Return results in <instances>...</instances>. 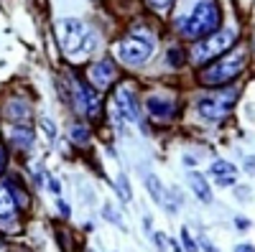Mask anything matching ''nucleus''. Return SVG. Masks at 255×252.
Listing matches in <instances>:
<instances>
[{
	"label": "nucleus",
	"instance_id": "obj_1",
	"mask_svg": "<svg viewBox=\"0 0 255 252\" xmlns=\"http://www.w3.org/2000/svg\"><path fill=\"white\" fill-rule=\"evenodd\" d=\"M56 33H59V44L64 54L72 59H84L97 49L95 31H90V26L77 18H61L56 26Z\"/></svg>",
	"mask_w": 255,
	"mask_h": 252
},
{
	"label": "nucleus",
	"instance_id": "obj_2",
	"mask_svg": "<svg viewBox=\"0 0 255 252\" xmlns=\"http://www.w3.org/2000/svg\"><path fill=\"white\" fill-rule=\"evenodd\" d=\"M217 26H220V8L212 0H202L191 10V15L179 23V31L184 38H204L217 33Z\"/></svg>",
	"mask_w": 255,
	"mask_h": 252
},
{
	"label": "nucleus",
	"instance_id": "obj_3",
	"mask_svg": "<svg viewBox=\"0 0 255 252\" xmlns=\"http://www.w3.org/2000/svg\"><path fill=\"white\" fill-rule=\"evenodd\" d=\"M248 64V51L245 49H235L230 56L220 59L217 64H212L202 72V82L204 84H225V82H232Z\"/></svg>",
	"mask_w": 255,
	"mask_h": 252
},
{
	"label": "nucleus",
	"instance_id": "obj_4",
	"mask_svg": "<svg viewBox=\"0 0 255 252\" xmlns=\"http://www.w3.org/2000/svg\"><path fill=\"white\" fill-rule=\"evenodd\" d=\"M153 54V41L143 36V33H130L128 38H123L118 44V56L120 61H125V64H143V61H148Z\"/></svg>",
	"mask_w": 255,
	"mask_h": 252
},
{
	"label": "nucleus",
	"instance_id": "obj_5",
	"mask_svg": "<svg viewBox=\"0 0 255 252\" xmlns=\"http://www.w3.org/2000/svg\"><path fill=\"white\" fill-rule=\"evenodd\" d=\"M232 41H235V31H230V28L217 31V33H212L207 41H202L199 46H194V54H191V56H194L197 64H207V61L220 56L222 51H227L232 46Z\"/></svg>",
	"mask_w": 255,
	"mask_h": 252
},
{
	"label": "nucleus",
	"instance_id": "obj_6",
	"mask_svg": "<svg viewBox=\"0 0 255 252\" xmlns=\"http://www.w3.org/2000/svg\"><path fill=\"white\" fill-rule=\"evenodd\" d=\"M235 99H238V92H235V89H227V92H212V94L202 97V102H199V112H202V117H207V120H222V117L232 110Z\"/></svg>",
	"mask_w": 255,
	"mask_h": 252
},
{
	"label": "nucleus",
	"instance_id": "obj_7",
	"mask_svg": "<svg viewBox=\"0 0 255 252\" xmlns=\"http://www.w3.org/2000/svg\"><path fill=\"white\" fill-rule=\"evenodd\" d=\"M115 104H118V115L123 120H130V122L140 120V102L130 87H123L120 84L115 89Z\"/></svg>",
	"mask_w": 255,
	"mask_h": 252
},
{
	"label": "nucleus",
	"instance_id": "obj_8",
	"mask_svg": "<svg viewBox=\"0 0 255 252\" xmlns=\"http://www.w3.org/2000/svg\"><path fill=\"white\" fill-rule=\"evenodd\" d=\"M72 92H74V107L79 112H87L90 117L100 115V97H97V92H92V87H87L82 82H74Z\"/></svg>",
	"mask_w": 255,
	"mask_h": 252
},
{
	"label": "nucleus",
	"instance_id": "obj_9",
	"mask_svg": "<svg viewBox=\"0 0 255 252\" xmlns=\"http://www.w3.org/2000/svg\"><path fill=\"white\" fill-rule=\"evenodd\" d=\"M90 79L95 87H108V84L115 79V67L110 64V61H97L95 67H90Z\"/></svg>",
	"mask_w": 255,
	"mask_h": 252
},
{
	"label": "nucleus",
	"instance_id": "obj_10",
	"mask_svg": "<svg viewBox=\"0 0 255 252\" xmlns=\"http://www.w3.org/2000/svg\"><path fill=\"white\" fill-rule=\"evenodd\" d=\"M189 186L194 188L197 199H202L204 204H209V201H212V188L207 186V181H204V176H202V173H194V171H191V173H189Z\"/></svg>",
	"mask_w": 255,
	"mask_h": 252
},
{
	"label": "nucleus",
	"instance_id": "obj_11",
	"mask_svg": "<svg viewBox=\"0 0 255 252\" xmlns=\"http://www.w3.org/2000/svg\"><path fill=\"white\" fill-rule=\"evenodd\" d=\"M15 214V199L5 183H0V219H10Z\"/></svg>",
	"mask_w": 255,
	"mask_h": 252
},
{
	"label": "nucleus",
	"instance_id": "obj_12",
	"mask_svg": "<svg viewBox=\"0 0 255 252\" xmlns=\"http://www.w3.org/2000/svg\"><path fill=\"white\" fill-rule=\"evenodd\" d=\"M145 107H148V112L156 115V117H171V112H174L171 102L161 99V97H148L145 99Z\"/></svg>",
	"mask_w": 255,
	"mask_h": 252
},
{
	"label": "nucleus",
	"instance_id": "obj_13",
	"mask_svg": "<svg viewBox=\"0 0 255 252\" xmlns=\"http://www.w3.org/2000/svg\"><path fill=\"white\" fill-rule=\"evenodd\" d=\"M10 140L15 148H31L33 143V130L28 128V125H15L13 133H10Z\"/></svg>",
	"mask_w": 255,
	"mask_h": 252
},
{
	"label": "nucleus",
	"instance_id": "obj_14",
	"mask_svg": "<svg viewBox=\"0 0 255 252\" xmlns=\"http://www.w3.org/2000/svg\"><path fill=\"white\" fill-rule=\"evenodd\" d=\"M212 173H215L217 178H222V176H235L238 168L232 166L230 161H215V163H212Z\"/></svg>",
	"mask_w": 255,
	"mask_h": 252
},
{
	"label": "nucleus",
	"instance_id": "obj_15",
	"mask_svg": "<svg viewBox=\"0 0 255 252\" xmlns=\"http://www.w3.org/2000/svg\"><path fill=\"white\" fill-rule=\"evenodd\" d=\"M145 186H148V194L156 204H163V194H161V181L156 176H145Z\"/></svg>",
	"mask_w": 255,
	"mask_h": 252
},
{
	"label": "nucleus",
	"instance_id": "obj_16",
	"mask_svg": "<svg viewBox=\"0 0 255 252\" xmlns=\"http://www.w3.org/2000/svg\"><path fill=\"white\" fill-rule=\"evenodd\" d=\"M8 117H15V120H18V117H23V120H26V117H28V104L13 99V102L8 104Z\"/></svg>",
	"mask_w": 255,
	"mask_h": 252
},
{
	"label": "nucleus",
	"instance_id": "obj_17",
	"mask_svg": "<svg viewBox=\"0 0 255 252\" xmlns=\"http://www.w3.org/2000/svg\"><path fill=\"white\" fill-rule=\"evenodd\" d=\"M118 194H120L125 201L133 196V194H130V183H128V176H123V173L118 176Z\"/></svg>",
	"mask_w": 255,
	"mask_h": 252
},
{
	"label": "nucleus",
	"instance_id": "obj_18",
	"mask_svg": "<svg viewBox=\"0 0 255 252\" xmlns=\"http://www.w3.org/2000/svg\"><path fill=\"white\" fill-rule=\"evenodd\" d=\"M72 140L74 143H87L90 140V130L82 128V125H74V128H72Z\"/></svg>",
	"mask_w": 255,
	"mask_h": 252
},
{
	"label": "nucleus",
	"instance_id": "obj_19",
	"mask_svg": "<svg viewBox=\"0 0 255 252\" xmlns=\"http://www.w3.org/2000/svg\"><path fill=\"white\" fill-rule=\"evenodd\" d=\"M181 242H184L186 252H199V250H197V242L191 240V235H189V229H181Z\"/></svg>",
	"mask_w": 255,
	"mask_h": 252
},
{
	"label": "nucleus",
	"instance_id": "obj_20",
	"mask_svg": "<svg viewBox=\"0 0 255 252\" xmlns=\"http://www.w3.org/2000/svg\"><path fill=\"white\" fill-rule=\"evenodd\" d=\"M171 3H174V0H148V5H151L153 10H158V13L168 10V8H171Z\"/></svg>",
	"mask_w": 255,
	"mask_h": 252
},
{
	"label": "nucleus",
	"instance_id": "obj_21",
	"mask_svg": "<svg viewBox=\"0 0 255 252\" xmlns=\"http://www.w3.org/2000/svg\"><path fill=\"white\" fill-rule=\"evenodd\" d=\"M5 166H8V151H5V145L0 143V173L5 171Z\"/></svg>",
	"mask_w": 255,
	"mask_h": 252
},
{
	"label": "nucleus",
	"instance_id": "obj_22",
	"mask_svg": "<svg viewBox=\"0 0 255 252\" xmlns=\"http://www.w3.org/2000/svg\"><path fill=\"white\" fill-rule=\"evenodd\" d=\"M44 130H46L49 138H56V130H54V122L51 120H44Z\"/></svg>",
	"mask_w": 255,
	"mask_h": 252
},
{
	"label": "nucleus",
	"instance_id": "obj_23",
	"mask_svg": "<svg viewBox=\"0 0 255 252\" xmlns=\"http://www.w3.org/2000/svg\"><path fill=\"white\" fill-rule=\"evenodd\" d=\"M56 209H59V214H61V217H69V206H67V201H61V199H59Z\"/></svg>",
	"mask_w": 255,
	"mask_h": 252
},
{
	"label": "nucleus",
	"instance_id": "obj_24",
	"mask_svg": "<svg viewBox=\"0 0 255 252\" xmlns=\"http://www.w3.org/2000/svg\"><path fill=\"white\" fill-rule=\"evenodd\" d=\"M217 183L220 186H232L235 183V176H222V178H217Z\"/></svg>",
	"mask_w": 255,
	"mask_h": 252
},
{
	"label": "nucleus",
	"instance_id": "obj_25",
	"mask_svg": "<svg viewBox=\"0 0 255 252\" xmlns=\"http://www.w3.org/2000/svg\"><path fill=\"white\" fill-rule=\"evenodd\" d=\"M235 252H255V247H253V245H238Z\"/></svg>",
	"mask_w": 255,
	"mask_h": 252
},
{
	"label": "nucleus",
	"instance_id": "obj_26",
	"mask_svg": "<svg viewBox=\"0 0 255 252\" xmlns=\"http://www.w3.org/2000/svg\"><path fill=\"white\" fill-rule=\"evenodd\" d=\"M156 245H158L161 250H166V245H168V242H166V237H163V235H156Z\"/></svg>",
	"mask_w": 255,
	"mask_h": 252
},
{
	"label": "nucleus",
	"instance_id": "obj_27",
	"mask_svg": "<svg viewBox=\"0 0 255 252\" xmlns=\"http://www.w3.org/2000/svg\"><path fill=\"white\" fill-rule=\"evenodd\" d=\"M49 186H51V191H54V194H59V191H61V188H59V181H56V178H49Z\"/></svg>",
	"mask_w": 255,
	"mask_h": 252
},
{
	"label": "nucleus",
	"instance_id": "obj_28",
	"mask_svg": "<svg viewBox=\"0 0 255 252\" xmlns=\"http://www.w3.org/2000/svg\"><path fill=\"white\" fill-rule=\"evenodd\" d=\"M235 224H238L240 229H245V227H250V222H248V219H243V217H238V219H235Z\"/></svg>",
	"mask_w": 255,
	"mask_h": 252
},
{
	"label": "nucleus",
	"instance_id": "obj_29",
	"mask_svg": "<svg viewBox=\"0 0 255 252\" xmlns=\"http://www.w3.org/2000/svg\"><path fill=\"white\" fill-rule=\"evenodd\" d=\"M204 250H207V252H217V247H212L209 242H204Z\"/></svg>",
	"mask_w": 255,
	"mask_h": 252
}]
</instances>
